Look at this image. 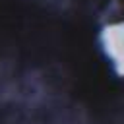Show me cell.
Here are the masks:
<instances>
[{"label": "cell", "mask_w": 124, "mask_h": 124, "mask_svg": "<svg viewBox=\"0 0 124 124\" xmlns=\"http://www.w3.org/2000/svg\"><path fill=\"white\" fill-rule=\"evenodd\" d=\"M103 45H105L107 56L112 60V64L118 68V72L124 74V21L114 23L105 29Z\"/></svg>", "instance_id": "1"}]
</instances>
